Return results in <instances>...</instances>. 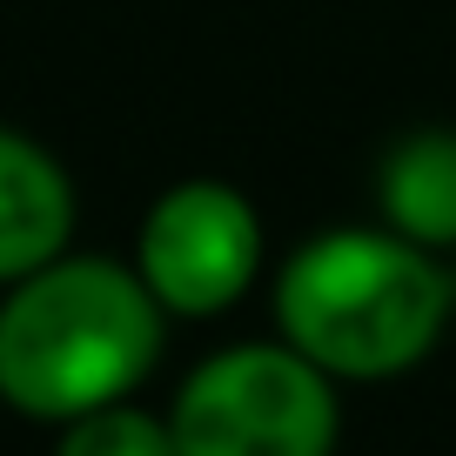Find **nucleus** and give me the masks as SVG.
<instances>
[{"mask_svg":"<svg viewBox=\"0 0 456 456\" xmlns=\"http://www.w3.org/2000/svg\"><path fill=\"white\" fill-rule=\"evenodd\" d=\"M456 282L436 248L396 228H322L275 275V322L336 383H383L436 349Z\"/></svg>","mask_w":456,"mask_h":456,"instance_id":"2","label":"nucleus"},{"mask_svg":"<svg viewBox=\"0 0 456 456\" xmlns=\"http://www.w3.org/2000/svg\"><path fill=\"white\" fill-rule=\"evenodd\" d=\"M168 309L148 296L134 262L54 256L0 296V403L34 423H74L128 403L155 370Z\"/></svg>","mask_w":456,"mask_h":456,"instance_id":"1","label":"nucleus"},{"mask_svg":"<svg viewBox=\"0 0 456 456\" xmlns=\"http://www.w3.org/2000/svg\"><path fill=\"white\" fill-rule=\"evenodd\" d=\"M262 269V215L235 182L188 175L161 188L134 235V275L168 315H222L248 296Z\"/></svg>","mask_w":456,"mask_h":456,"instance_id":"4","label":"nucleus"},{"mask_svg":"<svg viewBox=\"0 0 456 456\" xmlns=\"http://www.w3.org/2000/svg\"><path fill=\"white\" fill-rule=\"evenodd\" d=\"M54 456H182V450H175L168 416H148L134 403H108V410L61 423Z\"/></svg>","mask_w":456,"mask_h":456,"instance_id":"7","label":"nucleus"},{"mask_svg":"<svg viewBox=\"0 0 456 456\" xmlns=\"http://www.w3.org/2000/svg\"><path fill=\"white\" fill-rule=\"evenodd\" d=\"M383 228L423 248H456V128H416L376 168Z\"/></svg>","mask_w":456,"mask_h":456,"instance_id":"6","label":"nucleus"},{"mask_svg":"<svg viewBox=\"0 0 456 456\" xmlns=\"http://www.w3.org/2000/svg\"><path fill=\"white\" fill-rule=\"evenodd\" d=\"M168 429L182 456H329L336 376L289 342H235L188 370Z\"/></svg>","mask_w":456,"mask_h":456,"instance_id":"3","label":"nucleus"},{"mask_svg":"<svg viewBox=\"0 0 456 456\" xmlns=\"http://www.w3.org/2000/svg\"><path fill=\"white\" fill-rule=\"evenodd\" d=\"M450 282H456V269H450Z\"/></svg>","mask_w":456,"mask_h":456,"instance_id":"8","label":"nucleus"},{"mask_svg":"<svg viewBox=\"0 0 456 456\" xmlns=\"http://www.w3.org/2000/svg\"><path fill=\"white\" fill-rule=\"evenodd\" d=\"M74 175L34 134L0 128V289L68 256L74 242Z\"/></svg>","mask_w":456,"mask_h":456,"instance_id":"5","label":"nucleus"}]
</instances>
